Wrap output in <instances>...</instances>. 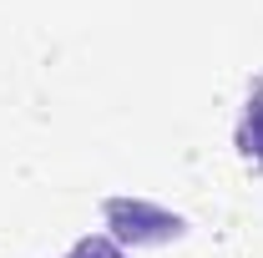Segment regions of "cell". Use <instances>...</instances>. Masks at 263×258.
Wrapping results in <instances>:
<instances>
[{"mask_svg": "<svg viewBox=\"0 0 263 258\" xmlns=\"http://www.w3.org/2000/svg\"><path fill=\"white\" fill-rule=\"evenodd\" d=\"M101 218L122 248H162V243H177L187 233V218L152 202V197H106Z\"/></svg>", "mask_w": 263, "mask_h": 258, "instance_id": "6da1fadb", "label": "cell"}, {"mask_svg": "<svg viewBox=\"0 0 263 258\" xmlns=\"http://www.w3.org/2000/svg\"><path fill=\"white\" fill-rule=\"evenodd\" d=\"M233 147L253 172H263V76L248 81V97H243L238 127H233Z\"/></svg>", "mask_w": 263, "mask_h": 258, "instance_id": "7a4b0ae2", "label": "cell"}, {"mask_svg": "<svg viewBox=\"0 0 263 258\" xmlns=\"http://www.w3.org/2000/svg\"><path fill=\"white\" fill-rule=\"evenodd\" d=\"M61 258H127V248H122L117 238H106V233H86V238H76L71 253H61Z\"/></svg>", "mask_w": 263, "mask_h": 258, "instance_id": "3957f363", "label": "cell"}]
</instances>
